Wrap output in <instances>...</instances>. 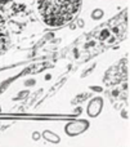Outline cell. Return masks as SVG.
<instances>
[{"label":"cell","instance_id":"1","mask_svg":"<svg viewBox=\"0 0 130 147\" xmlns=\"http://www.w3.org/2000/svg\"><path fill=\"white\" fill-rule=\"evenodd\" d=\"M80 0H38V10L48 26H63L76 16Z\"/></svg>","mask_w":130,"mask_h":147},{"label":"cell","instance_id":"2","mask_svg":"<svg viewBox=\"0 0 130 147\" xmlns=\"http://www.w3.org/2000/svg\"><path fill=\"white\" fill-rule=\"evenodd\" d=\"M88 127H89L88 121H84V120L70 123V124H67V127H66V133L68 136H71V137L79 136V134H81L82 132H85V130L88 129Z\"/></svg>","mask_w":130,"mask_h":147},{"label":"cell","instance_id":"3","mask_svg":"<svg viewBox=\"0 0 130 147\" xmlns=\"http://www.w3.org/2000/svg\"><path fill=\"white\" fill-rule=\"evenodd\" d=\"M8 31H7V25H5V21L3 18V16L0 14V53L7 48L8 44Z\"/></svg>","mask_w":130,"mask_h":147},{"label":"cell","instance_id":"4","mask_svg":"<svg viewBox=\"0 0 130 147\" xmlns=\"http://www.w3.org/2000/svg\"><path fill=\"white\" fill-rule=\"evenodd\" d=\"M43 137L45 138L46 141H49V142L52 143H59V141H61V138H59V136L54 134V133L49 132V130H46V132L43 133Z\"/></svg>","mask_w":130,"mask_h":147}]
</instances>
